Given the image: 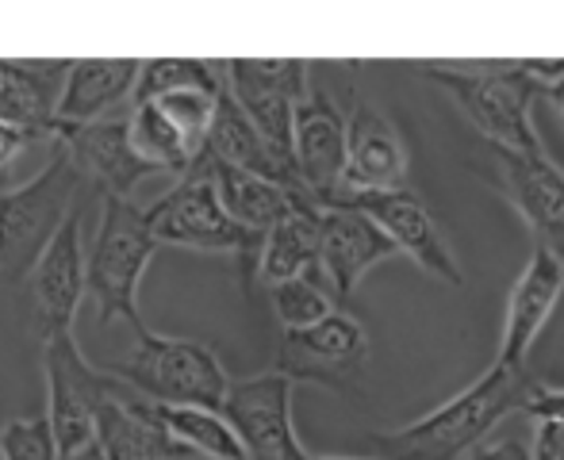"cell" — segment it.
<instances>
[{
	"label": "cell",
	"mask_w": 564,
	"mask_h": 460,
	"mask_svg": "<svg viewBox=\"0 0 564 460\" xmlns=\"http://www.w3.org/2000/svg\"><path fill=\"white\" fill-rule=\"evenodd\" d=\"M530 387V372H514L491 364L476 384H468L449 403L434 407L431 415L400 426V430L372 434L380 460H460L484 446L491 430L514 415Z\"/></svg>",
	"instance_id": "6da1fadb"
},
{
	"label": "cell",
	"mask_w": 564,
	"mask_h": 460,
	"mask_svg": "<svg viewBox=\"0 0 564 460\" xmlns=\"http://www.w3.org/2000/svg\"><path fill=\"white\" fill-rule=\"evenodd\" d=\"M154 234L147 216L134 200H100V223L93 230V242L85 250V296L97 307L100 327L127 322L139 335L147 330L139 311V288L154 261Z\"/></svg>",
	"instance_id": "7a4b0ae2"
},
{
	"label": "cell",
	"mask_w": 564,
	"mask_h": 460,
	"mask_svg": "<svg viewBox=\"0 0 564 460\" xmlns=\"http://www.w3.org/2000/svg\"><path fill=\"white\" fill-rule=\"evenodd\" d=\"M105 372L158 407L219 410L230 387L227 369L204 342L150 335V330H139L127 357L105 364Z\"/></svg>",
	"instance_id": "3957f363"
},
{
	"label": "cell",
	"mask_w": 564,
	"mask_h": 460,
	"mask_svg": "<svg viewBox=\"0 0 564 460\" xmlns=\"http://www.w3.org/2000/svg\"><path fill=\"white\" fill-rule=\"evenodd\" d=\"M85 200V180L62 146L28 185L0 193V281L23 284L66 216Z\"/></svg>",
	"instance_id": "277c9868"
},
{
	"label": "cell",
	"mask_w": 564,
	"mask_h": 460,
	"mask_svg": "<svg viewBox=\"0 0 564 460\" xmlns=\"http://www.w3.org/2000/svg\"><path fill=\"white\" fill-rule=\"evenodd\" d=\"M423 74L426 81L449 92L453 105L484 134V142L507 150H542L534 119H530V108L538 100V81L522 74L514 62H488L476 69L423 62Z\"/></svg>",
	"instance_id": "5b68a950"
},
{
	"label": "cell",
	"mask_w": 564,
	"mask_h": 460,
	"mask_svg": "<svg viewBox=\"0 0 564 460\" xmlns=\"http://www.w3.org/2000/svg\"><path fill=\"white\" fill-rule=\"evenodd\" d=\"M43 376H46V423L58 441V453H74L97 438L100 403L119 387L116 376L85 361L74 335H58L43 342Z\"/></svg>",
	"instance_id": "8992f818"
},
{
	"label": "cell",
	"mask_w": 564,
	"mask_h": 460,
	"mask_svg": "<svg viewBox=\"0 0 564 460\" xmlns=\"http://www.w3.org/2000/svg\"><path fill=\"white\" fill-rule=\"evenodd\" d=\"M312 85L304 58H230L224 62V89L258 134L292 165V119ZM296 169V165H292Z\"/></svg>",
	"instance_id": "52a82bcc"
},
{
	"label": "cell",
	"mask_w": 564,
	"mask_h": 460,
	"mask_svg": "<svg viewBox=\"0 0 564 460\" xmlns=\"http://www.w3.org/2000/svg\"><path fill=\"white\" fill-rule=\"evenodd\" d=\"M369 364V335L346 311H330L315 327L281 330L276 369L292 384H319L335 392H354Z\"/></svg>",
	"instance_id": "ba28073f"
},
{
	"label": "cell",
	"mask_w": 564,
	"mask_h": 460,
	"mask_svg": "<svg viewBox=\"0 0 564 460\" xmlns=\"http://www.w3.org/2000/svg\"><path fill=\"white\" fill-rule=\"evenodd\" d=\"M142 216H147V227L158 245L170 242L196 253H238L250 261L258 253V242L242 234L219 208V196L204 169L185 173L162 200L142 208Z\"/></svg>",
	"instance_id": "9c48e42d"
},
{
	"label": "cell",
	"mask_w": 564,
	"mask_h": 460,
	"mask_svg": "<svg viewBox=\"0 0 564 460\" xmlns=\"http://www.w3.org/2000/svg\"><path fill=\"white\" fill-rule=\"evenodd\" d=\"M292 380L281 372L230 380L219 415L230 423L246 460H312L292 423Z\"/></svg>",
	"instance_id": "30bf717a"
},
{
	"label": "cell",
	"mask_w": 564,
	"mask_h": 460,
	"mask_svg": "<svg viewBox=\"0 0 564 460\" xmlns=\"http://www.w3.org/2000/svg\"><path fill=\"white\" fill-rule=\"evenodd\" d=\"M31 322L43 342L74 335V315L85 299V200L66 216L58 234L28 273Z\"/></svg>",
	"instance_id": "8fae6325"
},
{
	"label": "cell",
	"mask_w": 564,
	"mask_h": 460,
	"mask_svg": "<svg viewBox=\"0 0 564 460\" xmlns=\"http://www.w3.org/2000/svg\"><path fill=\"white\" fill-rule=\"evenodd\" d=\"M292 165L304 196L315 208H335L341 200V169H346V112L327 89L307 85L292 119Z\"/></svg>",
	"instance_id": "7c38bea8"
},
{
	"label": "cell",
	"mask_w": 564,
	"mask_h": 460,
	"mask_svg": "<svg viewBox=\"0 0 564 460\" xmlns=\"http://www.w3.org/2000/svg\"><path fill=\"white\" fill-rule=\"evenodd\" d=\"M338 204L365 211L384 238L395 245V253H408L426 276L449 284V288H465V273H460L457 258H453L446 234H442L438 219L431 216L423 200L411 188H395V193H357L341 196Z\"/></svg>",
	"instance_id": "4fadbf2b"
},
{
	"label": "cell",
	"mask_w": 564,
	"mask_h": 460,
	"mask_svg": "<svg viewBox=\"0 0 564 460\" xmlns=\"http://www.w3.org/2000/svg\"><path fill=\"white\" fill-rule=\"evenodd\" d=\"M488 157L503 196L534 230V245H545L564 261V173L553 157L545 150H507L491 142Z\"/></svg>",
	"instance_id": "5bb4252c"
},
{
	"label": "cell",
	"mask_w": 564,
	"mask_h": 460,
	"mask_svg": "<svg viewBox=\"0 0 564 460\" xmlns=\"http://www.w3.org/2000/svg\"><path fill=\"white\" fill-rule=\"evenodd\" d=\"M561 292H564V261L553 250H545V245H534L519 281L511 284V296H507V319H503L496 364L527 372L530 349L538 346L545 322L557 311Z\"/></svg>",
	"instance_id": "9a60e30c"
},
{
	"label": "cell",
	"mask_w": 564,
	"mask_h": 460,
	"mask_svg": "<svg viewBox=\"0 0 564 460\" xmlns=\"http://www.w3.org/2000/svg\"><path fill=\"white\" fill-rule=\"evenodd\" d=\"M54 142L74 162V169L82 173L85 185L97 188L100 200L105 196L131 200L134 188L147 177H154V169L131 150L123 116L97 119V123H85V127H66V131L54 134Z\"/></svg>",
	"instance_id": "2e32d148"
},
{
	"label": "cell",
	"mask_w": 564,
	"mask_h": 460,
	"mask_svg": "<svg viewBox=\"0 0 564 460\" xmlns=\"http://www.w3.org/2000/svg\"><path fill=\"white\" fill-rule=\"evenodd\" d=\"M408 185V146L392 119L372 105L354 100L346 116V169H341V196L357 193H395Z\"/></svg>",
	"instance_id": "e0dca14e"
},
{
	"label": "cell",
	"mask_w": 564,
	"mask_h": 460,
	"mask_svg": "<svg viewBox=\"0 0 564 460\" xmlns=\"http://www.w3.org/2000/svg\"><path fill=\"white\" fill-rule=\"evenodd\" d=\"M392 253L395 245L365 211L349 208V204H335V208L319 211V258H315V265H319L323 281L330 284L338 299L354 296L365 273L388 261Z\"/></svg>",
	"instance_id": "ac0fdd59"
},
{
	"label": "cell",
	"mask_w": 564,
	"mask_h": 460,
	"mask_svg": "<svg viewBox=\"0 0 564 460\" xmlns=\"http://www.w3.org/2000/svg\"><path fill=\"white\" fill-rule=\"evenodd\" d=\"M142 62L139 58H77L66 66L58 105H54V134L66 127H85L108 119V112L134 100Z\"/></svg>",
	"instance_id": "d6986e66"
},
{
	"label": "cell",
	"mask_w": 564,
	"mask_h": 460,
	"mask_svg": "<svg viewBox=\"0 0 564 460\" xmlns=\"http://www.w3.org/2000/svg\"><path fill=\"white\" fill-rule=\"evenodd\" d=\"M97 449L105 460H181L188 457L165 434L154 403L119 384L97 410Z\"/></svg>",
	"instance_id": "ffe728a7"
},
{
	"label": "cell",
	"mask_w": 564,
	"mask_h": 460,
	"mask_svg": "<svg viewBox=\"0 0 564 460\" xmlns=\"http://www.w3.org/2000/svg\"><path fill=\"white\" fill-rule=\"evenodd\" d=\"M196 169L208 173L212 188H216V196H219V208H224L230 223L242 230V234H250L253 242H261V238L281 223L284 216H292L300 204H312L304 193H296V188L253 177V173H242L224 162H212V157H200Z\"/></svg>",
	"instance_id": "44dd1931"
},
{
	"label": "cell",
	"mask_w": 564,
	"mask_h": 460,
	"mask_svg": "<svg viewBox=\"0 0 564 460\" xmlns=\"http://www.w3.org/2000/svg\"><path fill=\"white\" fill-rule=\"evenodd\" d=\"M204 157L212 162H224V165H235L242 173H253V177H265V180H276L284 188H296L304 193L296 180V169L269 146L265 139L258 134V127L242 116V108L230 100V92L224 89L216 100V116H212V127H208V142H204Z\"/></svg>",
	"instance_id": "7402d4cb"
},
{
	"label": "cell",
	"mask_w": 564,
	"mask_h": 460,
	"mask_svg": "<svg viewBox=\"0 0 564 460\" xmlns=\"http://www.w3.org/2000/svg\"><path fill=\"white\" fill-rule=\"evenodd\" d=\"M69 62L0 58V123L54 139V105Z\"/></svg>",
	"instance_id": "603a6c76"
},
{
	"label": "cell",
	"mask_w": 564,
	"mask_h": 460,
	"mask_svg": "<svg viewBox=\"0 0 564 460\" xmlns=\"http://www.w3.org/2000/svg\"><path fill=\"white\" fill-rule=\"evenodd\" d=\"M319 211L315 204H300L292 216L269 230L258 242L253 265H258V281L265 288L281 281H296V276H312L315 258H319Z\"/></svg>",
	"instance_id": "cb8c5ba5"
},
{
	"label": "cell",
	"mask_w": 564,
	"mask_h": 460,
	"mask_svg": "<svg viewBox=\"0 0 564 460\" xmlns=\"http://www.w3.org/2000/svg\"><path fill=\"white\" fill-rule=\"evenodd\" d=\"M127 139L131 150L150 165L154 173H173V177H185L200 165V146L173 123L154 100H134L131 112L123 116Z\"/></svg>",
	"instance_id": "d4e9b609"
},
{
	"label": "cell",
	"mask_w": 564,
	"mask_h": 460,
	"mask_svg": "<svg viewBox=\"0 0 564 460\" xmlns=\"http://www.w3.org/2000/svg\"><path fill=\"white\" fill-rule=\"evenodd\" d=\"M165 434L185 449L188 457H208V460H246L238 446L235 430L219 410L208 407H158Z\"/></svg>",
	"instance_id": "484cf974"
},
{
	"label": "cell",
	"mask_w": 564,
	"mask_h": 460,
	"mask_svg": "<svg viewBox=\"0 0 564 460\" xmlns=\"http://www.w3.org/2000/svg\"><path fill=\"white\" fill-rule=\"evenodd\" d=\"M181 89L219 92L224 89L219 66L200 62V58H150V62H142L139 85H134V100L165 97V92H181Z\"/></svg>",
	"instance_id": "4316f807"
},
{
	"label": "cell",
	"mask_w": 564,
	"mask_h": 460,
	"mask_svg": "<svg viewBox=\"0 0 564 460\" xmlns=\"http://www.w3.org/2000/svg\"><path fill=\"white\" fill-rule=\"evenodd\" d=\"M269 304L281 322V330H304L315 327L335 311V296L319 276H296V281H281L269 288Z\"/></svg>",
	"instance_id": "83f0119b"
},
{
	"label": "cell",
	"mask_w": 564,
	"mask_h": 460,
	"mask_svg": "<svg viewBox=\"0 0 564 460\" xmlns=\"http://www.w3.org/2000/svg\"><path fill=\"white\" fill-rule=\"evenodd\" d=\"M0 460H58V441L46 415H20L0 430Z\"/></svg>",
	"instance_id": "f1b7e54d"
},
{
	"label": "cell",
	"mask_w": 564,
	"mask_h": 460,
	"mask_svg": "<svg viewBox=\"0 0 564 460\" xmlns=\"http://www.w3.org/2000/svg\"><path fill=\"white\" fill-rule=\"evenodd\" d=\"M519 415H530L534 423H564V387L530 380L527 395L519 403Z\"/></svg>",
	"instance_id": "f546056e"
},
{
	"label": "cell",
	"mask_w": 564,
	"mask_h": 460,
	"mask_svg": "<svg viewBox=\"0 0 564 460\" xmlns=\"http://www.w3.org/2000/svg\"><path fill=\"white\" fill-rule=\"evenodd\" d=\"M39 139H43V134L0 123V188H4V193H8V185H12L15 169H20V157L28 154Z\"/></svg>",
	"instance_id": "4dcf8cb0"
},
{
	"label": "cell",
	"mask_w": 564,
	"mask_h": 460,
	"mask_svg": "<svg viewBox=\"0 0 564 460\" xmlns=\"http://www.w3.org/2000/svg\"><path fill=\"white\" fill-rule=\"evenodd\" d=\"M530 460H564V423H538Z\"/></svg>",
	"instance_id": "1f68e13d"
},
{
	"label": "cell",
	"mask_w": 564,
	"mask_h": 460,
	"mask_svg": "<svg viewBox=\"0 0 564 460\" xmlns=\"http://www.w3.org/2000/svg\"><path fill=\"white\" fill-rule=\"evenodd\" d=\"M460 460H530V446L503 438V441H491V446H476L473 453H465Z\"/></svg>",
	"instance_id": "d6a6232c"
},
{
	"label": "cell",
	"mask_w": 564,
	"mask_h": 460,
	"mask_svg": "<svg viewBox=\"0 0 564 460\" xmlns=\"http://www.w3.org/2000/svg\"><path fill=\"white\" fill-rule=\"evenodd\" d=\"M538 100H550L553 108H561V112H564V77H561V81L538 85Z\"/></svg>",
	"instance_id": "836d02e7"
},
{
	"label": "cell",
	"mask_w": 564,
	"mask_h": 460,
	"mask_svg": "<svg viewBox=\"0 0 564 460\" xmlns=\"http://www.w3.org/2000/svg\"><path fill=\"white\" fill-rule=\"evenodd\" d=\"M58 460H105V457H100L97 441H93V446H82V449H74V453H58Z\"/></svg>",
	"instance_id": "e575fe53"
},
{
	"label": "cell",
	"mask_w": 564,
	"mask_h": 460,
	"mask_svg": "<svg viewBox=\"0 0 564 460\" xmlns=\"http://www.w3.org/2000/svg\"><path fill=\"white\" fill-rule=\"evenodd\" d=\"M312 460H357V457H312Z\"/></svg>",
	"instance_id": "d590c367"
}]
</instances>
